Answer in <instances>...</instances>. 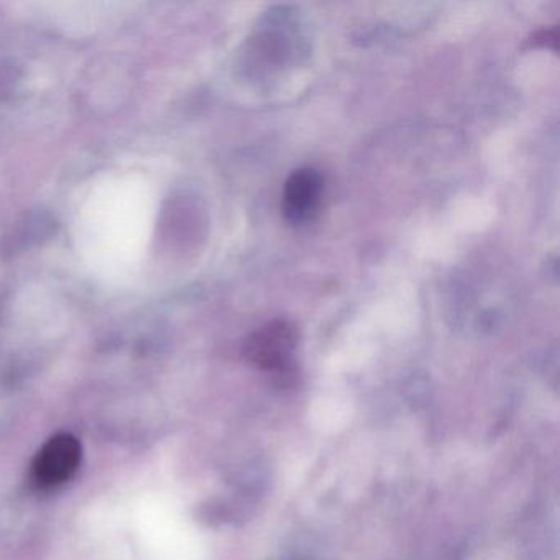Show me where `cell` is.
I'll return each instance as SVG.
<instances>
[{"instance_id":"6da1fadb","label":"cell","mask_w":560,"mask_h":560,"mask_svg":"<svg viewBox=\"0 0 560 560\" xmlns=\"http://www.w3.org/2000/svg\"><path fill=\"white\" fill-rule=\"evenodd\" d=\"M296 346V327L288 320H273L248 337L244 353L258 369L284 380L294 375Z\"/></svg>"},{"instance_id":"7a4b0ae2","label":"cell","mask_w":560,"mask_h":560,"mask_svg":"<svg viewBox=\"0 0 560 560\" xmlns=\"http://www.w3.org/2000/svg\"><path fill=\"white\" fill-rule=\"evenodd\" d=\"M80 462V441L71 434L55 435L35 457V481L44 488L58 487L73 477Z\"/></svg>"},{"instance_id":"3957f363","label":"cell","mask_w":560,"mask_h":560,"mask_svg":"<svg viewBox=\"0 0 560 560\" xmlns=\"http://www.w3.org/2000/svg\"><path fill=\"white\" fill-rule=\"evenodd\" d=\"M324 179L313 168L296 170L284 183L283 218L290 224H306L319 209L323 198Z\"/></svg>"}]
</instances>
